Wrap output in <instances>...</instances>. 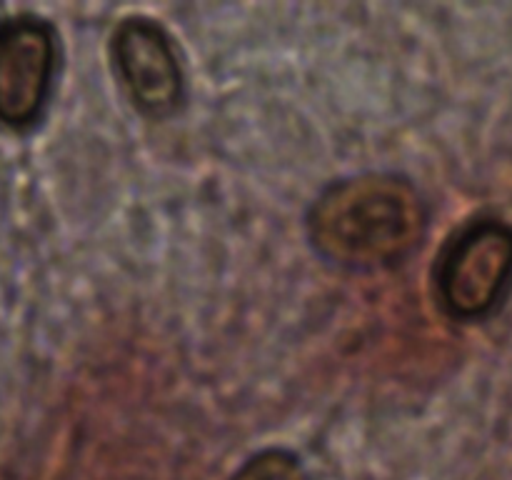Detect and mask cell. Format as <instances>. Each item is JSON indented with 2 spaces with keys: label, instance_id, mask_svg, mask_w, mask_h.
<instances>
[{
  "label": "cell",
  "instance_id": "cell-1",
  "mask_svg": "<svg viewBox=\"0 0 512 480\" xmlns=\"http://www.w3.org/2000/svg\"><path fill=\"white\" fill-rule=\"evenodd\" d=\"M315 253L348 270H380L408 258L428 228L420 190L395 173H360L330 183L308 210Z\"/></svg>",
  "mask_w": 512,
  "mask_h": 480
},
{
  "label": "cell",
  "instance_id": "cell-2",
  "mask_svg": "<svg viewBox=\"0 0 512 480\" xmlns=\"http://www.w3.org/2000/svg\"><path fill=\"white\" fill-rule=\"evenodd\" d=\"M512 285V225L480 218L448 240L435 265L440 308L453 320L493 313Z\"/></svg>",
  "mask_w": 512,
  "mask_h": 480
},
{
  "label": "cell",
  "instance_id": "cell-3",
  "mask_svg": "<svg viewBox=\"0 0 512 480\" xmlns=\"http://www.w3.org/2000/svg\"><path fill=\"white\" fill-rule=\"evenodd\" d=\"M115 75L130 103L150 120H165L185 93L183 65L170 35L155 20L133 15L120 20L110 38Z\"/></svg>",
  "mask_w": 512,
  "mask_h": 480
},
{
  "label": "cell",
  "instance_id": "cell-4",
  "mask_svg": "<svg viewBox=\"0 0 512 480\" xmlns=\"http://www.w3.org/2000/svg\"><path fill=\"white\" fill-rule=\"evenodd\" d=\"M58 68L50 23L20 15L0 25V125L30 128L43 115Z\"/></svg>",
  "mask_w": 512,
  "mask_h": 480
},
{
  "label": "cell",
  "instance_id": "cell-5",
  "mask_svg": "<svg viewBox=\"0 0 512 480\" xmlns=\"http://www.w3.org/2000/svg\"><path fill=\"white\" fill-rule=\"evenodd\" d=\"M230 480H305L298 458L285 450H263Z\"/></svg>",
  "mask_w": 512,
  "mask_h": 480
}]
</instances>
